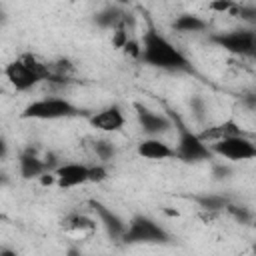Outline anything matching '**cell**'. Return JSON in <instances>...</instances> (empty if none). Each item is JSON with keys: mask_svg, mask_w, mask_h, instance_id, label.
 Returning <instances> with one entry per match:
<instances>
[{"mask_svg": "<svg viewBox=\"0 0 256 256\" xmlns=\"http://www.w3.org/2000/svg\"><path fill=\"white\" fill-rule=\"evenodd\" d=\"M18 166H20V176H22L24 180L38 178V176H42L44 172L50 170V164L44 162V160H40L32 150H26V152L20 154V158H18Z\"/></svg>", "mask_w": 256, "mask_h": 256, "instance_id": "obj_13", "label": "cell"}, {"mask_svg": "<svg viewBox=\"0 0 256 256\" xmlns=\"http://www.w3.org/2000/svg\"><path fill=\"white\" fill-rule=\"evenodd\" d=\"M228 210H230V212L234 214V218H236V220H240V222H246V220L250 218V214H248L246 210H242V208L238 210L236 206H230V204H228Z\"/></svg>", "mask_w": 256, "mask_h": 256, "instance_id": "obj_24", "label": "cell"}, {"mask_svg": "<svg viewBox=\"0 0 256 256\" xmlns=\"http://www.w3.org/2000/svg\"><path fill=\"white\" fill-rule=\"evenodd\" d=\"M254 230H256V220H254Z\"/></svg>", "mask_w": 256, "mask_h": 256, "instance_id": "obj_26", "label": "cell"}, {"mask_svg": "<svg viewBox=\"0 0 256 256\" xmlns=\"http://www.w3.org/2000/svg\"><path fill=\"white\" fill-rule=\"evenodd\" d=\"M134 108H136L138 124L144 130V134H148V136H158L172 126V120L164 114H158V112H154L142 104H134Z\"/></svg>", "mask_w": 256, "mask_h": 256, "instance_id": "obj_8", "label": "cell"}, {"mask_svg": "<svg viewBox=\"0 0 256 256\" xmlns=\"http://www.w3.org/2000/svg\"><path fill=\"white\" fill-rule=\"evenodd\" d=\"M210 40L230 54L250 56L252 50L256 48V30H230V32L214 34Z\"/></svg>", "mask_w": 256, "mask_h": 256, "instance_id": "obj_6", "label": "cell"}, {"mask_svg": "<svg viewBox=\"0 0 256 256\" xmlns=\"http://www.w3.org/2000/svg\"><path fill=\"white\" fill-rule=\"evenodd\" d=\"M196 202L200 204L202 210H208V212H218L222 208H228V200L224 196H214V194H204V196H198Z\"/></svg>", "mask_w": 256, "mask_h": 256, "instance_id": "obj_18", "label": "cell"}, {"mask_svg": "<svg viewBox=\"0 0 256 256\" xmlns=\"http://www.w3.org/2000/svg\"><path fill=\"white\" fill-rule=\"evenodd\" d=\"M236 134H242L240 126L234 122V120H224L220 124H214L206 130L200 132V138L204 142H216V140H222V138H230V136H236Z\"/></svg>", "mask_w": 256, "mask_h": 256, "instance_id": "obj_14", "label": "cell"}, {"mask_svg": "<svg viewBox=\"0 0 256 256\" xmlns=\"http://www.w3.org/2000/svg\"><path fill=\"white\" fill-rule=\"evenodd\" d=\"M128 40H130V38H128V32L124 30V26H122V24L116 26V28H114V36H112V44H114V48L122 50V48L126 46Z\"/></svg>", "mask_w": 256, "mask_h": 256, "instance_id": "obj_22", "label": "cell"}, {"mask_svg": "<svg viewBox=\"0 0 256 256\" xmlns=\"http://www.w3.org/2000/svg\"><path fill=\"white\" fill-rule=\"evenodd\" d=\"M250 56H254V58H256V48H254V50H252V54H250Z\"/></svg>", "mask_w": 256, "mask_h": 256, "instance_id": "obj_25", "label": "cell"}, {"mask_svg": "<svg viewBox=\"0 0 256 256\" xmlns=\"http://www.w3.org/2000/svg\"><path fill=\"white\" fill-rule=\"evenodd\" d=\"M210 148H212L214 154H218L222 158H228V160H234V162L256 158V144L250 138H246L244 134H236V136H230V138L216 140V142H212Z\"/></svg>", "mask_w": 256, "mask_h": 256, "instance_id": "obj_5", "label": "cell"}, {"mask_svg": "<svg viewBox=\"0 0 256 256\" xmlns=\"http://www.w3.org/2000/svg\"><path fill=\"white\" fill-rule=\"evenodd\" d=\"M78 114L80 110L64 98H40L30 102L20 116L26 120H58V118H72Z\"/></svg>", "mask_w": 256, "mask_h": 256, "instance_id": "obj_4", "label": "cell"}, {"mask_svg": "<svg viewBox=\"0 0 256 256\" xmlns=\"http://www.w3.org/2000/svg\"><path fill=\"white\" fill-rule=\"evenodd\" d=\"M136 152H138V156H142L146 160H168V158H176L174 148L170 144H166L164 140H160L158 136H148V138L140 140Z\"/></svg>", "mask_w": 256, "mask_h": 256, "instance_id": "obj_11", "label": "cell"}, {"mask_svg": "<svg viewBox=\"0 0 256 256\" xmlns=\"http://www.w3.org/2000/svg\"><path fill=\"white\" fill-rule=\"evenodd\" d=\"M4 76H6V80H8L16 90H20V92H26V90L34 88V86L40 82V76H38L34 70H30L22 58L10 62V64L4 68Z\"/></svg>", "mask_w": 256, "mask_h": 256, "instance_id": "obj_7", "label": "cell"}, {"mask_svg": "<svg viewBox=\"0 0 256 256\" xmlns=\"http://www.w3.org/2000/svg\"><path fill=\"white\" fill-rule=\"evenodd\" d=\"M140 60L148 66L162 70H190L188 58L158 30L148 28L142 40V56Z\"/></svg>", "mask_w": 256, "mask_h": 256, "instance_id": "obj_1", "label": "cell"}, {"mask_svg": "<svg viewBox=\"0 0 256 256\" xmlns=\"http://www.w3.org/2000/svg\"><path fill=\"white\" fill-rule=\"evenodd\" d=\"M106 176H108V170H106L104 164L88 166V182H96V184H100V182L106 180Z\"/></svg>", "mask_w": 256, "mask_h": 256, "instance_id": "obj_21", "label": "cell"}, {"mask_svg": "<svg viewBox=\"0 0 256 256\" xmlns=\"http://www.w3.org/2000/svg\"><path fill=\"white\" fill-rule=\"evenodd\" d=\"M56 184L60 188H76L80 184L88 182V166L78 164V162H68L56 168Z\"/></svg>", "mask_w": 256, "mask_h": 256, "instance_id": "obj_10", "label": "cell"}, {"mask_svg": "<svg viewBox=\"0 0 256 256\" xmlns=\"http://www.w3.org/2000/svg\"><path fill=\"white\" fill-rule=\"evenodd\" d=\"M94 20L100 28H116V26L122 24V12L118 8L110 6V8H104L102 12H98Z\"/></svg>", "mask_w": 256, "mask_h": 256, "instance_id": "obj_17", "label": "cell"}, {"mask_svg": "<svg viewBox=\"0 0 256 256\" xmlns=\"http://www.w3.org/2000/svg\"><path fill=\"white\" fill-rule=\"evenodd\" d=\"M94 152H96V156L100 158V160H112V156L116 154V148L112 146V142H108V140H96L94 142Z\"/></svg>", "mask_w": 256, "mask_h": 256, "instance_id": "obj_19", "label": "cell"}, {"mask_svg": "<svg viewBox=\"0 0 256 256\" xmlns=\"http://www.w3.org/2000/svg\"><path fill=\"white\" fill-rule=\"evenodd\" d=\"M168 240V232L156 220L144 214H136L122 234L124 244H166Z\"/></svg>", "mask_w": 256, "mask_h": 256, "instance_id": "obj_3", "label": "cell"}, {"mask_svg": "<svg viewBox=\"0 0 256 256\" xmlns=\"http://www.w3.org/2000/svg\"><path fill=\"white\" fill-rule=\"evenodd\" d=\"M206 26H208L206 20H202L196 14H180L172 22V28L178 32H202V30H206Z\"/></svg>", "mask_w": 256, "mask_h": 256, "instance_id": "obj_16", "label": "cell"}, {"mask_svg": "<svg viewBox=\"0 0 256 256\" xmlns=\"http://www.w3.org/2000/svg\"><path fill=\"white\" fill-rule=\"evenodd\" d=\"M88 122L96 130H102V132H118L124 126L126 118H124V114H122V110L118 106H106V108L98 110L96 114H92L88 118Z\"/></svg>", "mask_w": 256, "mask_h": 256, "instance_id": "obj_9", "label": "cell"}, {"mask_svg": "<svg viewBox=\"0 0 256 256\" xmlns=\"http://www.w3.org/2000/svg\"><path fill=\"white\" fill-rule=\"evenodd\" d=\"M172 122L178 126V144L174 148L176 158L182 162H200V160H208L214 152L212 148H208V144L200 138V134L192 132L176 114H170Z\"/></svg>", "mask_w": 256, "mask_h": 256, "instance_id": "obj_2", "label": "cell"}, {"mask_svg": "<svg viewBox=\"0 0 256 256\" xmlns=\"http://www.w3.org/2000/svg\"><path fill=\"white\" fill-rule=\"evenodd\" d=\"M236 2L234 0H212L208 4V10L210 12H218V14H234L236 10Z\"/></svg>", "mask_w": 256, "mask_h": 256, "instance_id": "obj_20", "label": "cell"}, {"mask_svg": "<svg viewBox=\"0 0 256 256\" xmlns=\"http://www.w3.org/2000/svg\"><path fill=\"white\" fill-rule=\"evenodd\" d=\"M122 50H124L128 56H132V58H140V56H142V44L136 42V40H132V38L126 42V46H124Z\"/></svg>", "mask_w": 256, "mask_h": 256, "instance_id": "obj_23", "label": "cell"}, {"mask_svg": "<svg viewBox=\"0 0 256 256\" xmlns=\"http://www.w3.org/2000/svg\"><path fill=\"white\" fill-rule=\"evenodd\" d=\"M90 206H92V210L98 214V220H100V224L104 226L106 234H108L112 240H122V234H124V230H126V224L122 222V218H120L118 214H114L110 208H106L102 202L92 200Z\"/></svg>", "mask_w": 256, "mask_h": 256, "instance_id": "obj_12", "label": "cell"}, {"mask_svg": "<svg viewBox=\"0 0 256 256\" xmlns=\"http://www.w3.org/2000/svg\"><path fill=\"white\" fill-rule=\"evenodd\" d=\"M62 228L70 234H86L96 228V222L84 214H70L68 218L62 220Z\"/></svg>", "mask_w": 256, "mask_h": 256, "instance_id": "obj_15", "label": "cell"}]
</instances>
